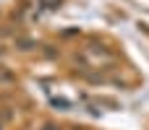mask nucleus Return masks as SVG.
Instances as JSON below:
<instances>
[{
    "mask_svg": "<svg viewBox=\"0 0 149 130\" xmlns=\"http://www.w3.org/2000/svg\"><path fill=\"white\" fill-rule=\"evenodd\" d=\"M45 130H55V128H52V125H47V128H45Z\"/></svg>",
    "mask_w": 149,
    "mask_h": 130,
    "instance_id": "1",
    "label": "nucleus"
}]
</instances>
